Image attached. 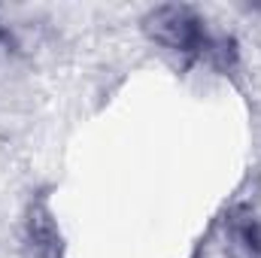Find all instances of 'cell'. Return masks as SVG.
Masks as SVG:
<instances>
[{
    "label": "cell",
    "instance_id": "6da1fadb",
    "mask_svg": "<svg viewBox=\"0 0 261 258\" xmlns=\"http://www.w3.org/2000/svg\"><path fill=\"white\" fill-rule=\"evenodd\" d=\"M146 28L149 34L186 55H200V58H213L219 64H228V43L225 40H213L203 28V21L197 18L195 9L189 6H158L155 12L146 15Z\"/></svg>",
    "mask_w": 261,
    "mask_h": 258
},
{
    "label": "cell",
    "instance_id": "7a4b0ae2",
    "mask_svg": "<svg viewBox=\"0 0 261 258\" xmlns=\"http://www.w3.org/2000/svg\"><path fill=\"white\" fill-rule=\"evenodd\" d=\"M228 237L237 258H261V222L252 213H234L228 219Z\"/></svg>",
    "mask_w": 261,
    "mask_h": 258
}]
</instances>
